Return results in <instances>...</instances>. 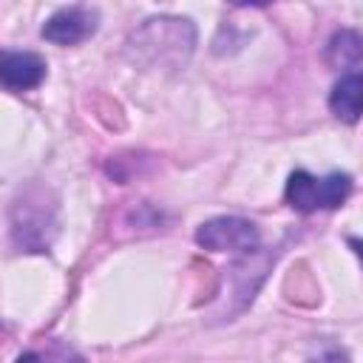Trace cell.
I'll list each match as a JSON object with an SVG mask.
<instances>
[{
  "label": "cell",
  "instance_id": "obj_1",
  "mask_svg": "<svg viewBox=\"0 0 363 363\" xmlns=\"http://www.w3.org/2000/svg\"><path fill=\"white\" fill-rule=\"evenodd\" d=\"M130 51L139 60L159 65H184L196 45V28L187 17H150L130 37Z\"/></svg>",
  "mask_w": 363,
  "mask_h": 363
},
{
  "label": "cell",
  "instance_id": "obj_2",
  "mask_svg": "<svg viewBox=\"0 0 363 363\" xmlns=\"http://www.w3.org/2000/svg\"><path fill=\"white\" fill-rule=\"evenodd\" d=\"M352 193L349 173H329V176H312L306 170L289 173L286 182V201L298 213H315V210H335L346 201Z\"/></svg>",
  "mask_w": 363,
  "mask_h": 363
},
{
  "label": "cell",
  "instance_id": "obj_3",
  "mask_svg": "<svg viewBox=\"0 0 363 363\" xmlns=\"http://www.w3.org/2000/svg\"><path fill=\"white\" fill-rule=\"evenodd\" d=\"M196 244L213 252H252L261 244V233L250 218L218 216L196 230Z\"/></svg>",
  "mask_w": 363,
  "mask_h": 363
},
{
  "label": "cell",
  "instance_id": "obj_4",
  "mask_svg": "<svg viewBox=\"0 0 363 363\" xmlns=\"http://www.w3.org/2000/svg\"><path fill=\"white\" fill-rule=\"evenodd\" d=\"M99 28V14L96 9L91 6H68V9H60L54 11L40 34L43 40L54 43V45H77V43H85L88 37H94Z\"/></svg>",
  "mask_w": 363,
  "mask_h": 363
},
{
  "label": "cell",
  "instance_id": "obj_5",
  "mask_svg": "<svg viewBox=\"0 0 363 363\" xmlns=\"http://www.w3.org/2000/svg\"><path fill=\"white\" fill-rule=\"evenodd\" d=\"M45 79V60L31 51H3L0 82L9 91H31Z\"/></svg>",
  "mask_w": 363,
  "mask_h": 363
},
{
  "label": "cell",
  "instance_id": "obj_6",
  "mask_svg": "<svg viewBox=\"0 0 363 363\" xmlns=\"http://www.w3.org/2000/svg\"><path fill=\"white\" fill-rule=\"evenodd\" d=\"M329 111L349 125L363 116V71H349L332 85Z\"/></svg>",
  "mask_w": 363,
  "mask_h": 363
},
{
  "label": "cell",
  "instance_id": "obj_7",
  "mask_svg": "<svg viewBox=\"0 0 363 363\" xmlns=\"http://www.w3.org/2000/svg\"><path fill=\"white\" fill-rule=\"evenodd\" d=\"M326 62L332 68H354L363 62V34L354 28H340L326 45Z\"/></svg>",
  "mask_w": 363,
  "mask_h": 363
},
{
  "label": "cell",
  "instance_id": "obj_8",
  "mask_svg": "<svg viewBox=\"0 0 363 363\" xmlns=\"http://www.w3.org/2000/svg\"><path fill=\"white\" fill-rule=\"evenodd\" d=\"M17 363H43V357H40L37 352H23V354L17 357Z\"/></svg>",
  "mask_w": 363,
  "mask_h": 363
},
{
  "label": "cell",
  "instance_id": "obj_9",
  "mask_svg": "<svg viewBox=\"0 0 363 363\" xmlns=\"http://www.w3.org/2000/svg\"><path fill=\"white\" fill-rule=\"evenodd\" d=\"M349 247L354 250V255L363 261V238H349Z\"/></svg>",
  "mask_w": 363,
  "mask_h": 363
},
{
  "label": "cell",
  "instance_id": "obj_10",
  "mask_svg": "<svg viewBox=\"0 0 363 363\" xmlns=\"http://www.w3.org/2000/svg\"><path fill=\"white\" fill-rule=\"evenodd\" d=\"M57 363H82V357H77V354H71V352H65V354H62V357H60Z\"/></svg>",
  "mask_w": 363,
  "mask_h": 363
}]
</instances>
